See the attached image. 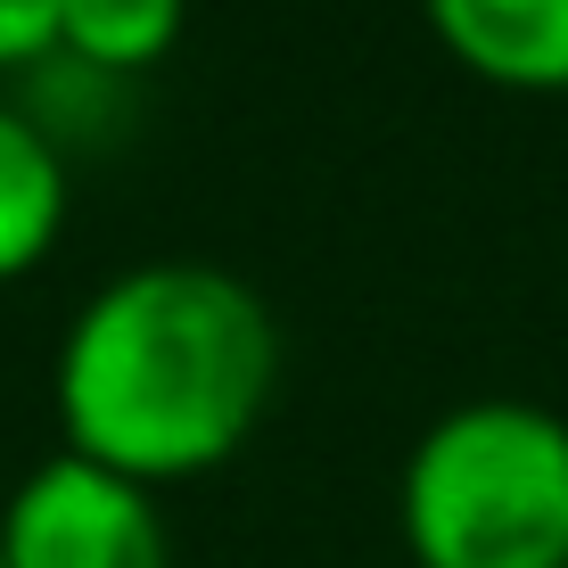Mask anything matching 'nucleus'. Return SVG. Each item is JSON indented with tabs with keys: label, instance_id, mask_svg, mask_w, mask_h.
Returning <instances> with one entry per match:
<instances>
[{
	"label": "nucleus",
	"instance_id": "obj_7",
	"mask_svg": "<svg viewBox=\"0 0 568 568\" xmlns=\"http://www.w3.org/2000/svg\"><path fill=\"white\" fill-rule=\"evenodd\" d=\"M58 17L67 0H0V74H33L58 58Z\"/></svg>",
	"mask_w": 568,
	"mask_h": 568
},
{
	"label": "nucleus",
	"instance_id": "obj_5",
	"mask_svg": "<svg viewBox=\"0 0 568 568\" xmlns=\"http://www.w3.org/2000/svg\"><path fill=\"white\" fill-rule=\"evenodd\" d=\"M67 141L33 108L0 100V288L26 281L67 231Z\"/></svg>",
	"mask_w": 568,
	"mask_h": 568
},
{
	"label": "nucleus",
	"instance_id": "obj_1",
	"mask_svg": "<svg viewBox=\"0 0 568 568\" xmlns=\"http://www.w3.org/2000/svg\"><path fill=\"white\" fill-rule=\"evenodd\" d=\"M281 329L256 281L156 256L100 281L50 355L58 445L132 486H190L223 469L272 413Z\"/></svg>",
	"mask_w": 568,
	"mask_h": 568
},
{
	"label": "nucleus",
	"instance_id": "obj_2",
	"mask_svg": "<svg viewBox=\"0 0 568 568\" xmlns=\"http://www.w3.org/2000/svg\"><path fill=\"white\" fill-rule=\"evenodd\" d=\"M396 536L413 568H568V420L527 396H469L404 454Z\"/></svg>",
	"mask_w": 568,
	"mask_h": 568
},
{
	"label": "nucleus",
	"instance_id": "obj_6",
	"mask_svg": "<svg viewBox=\"0 0 568 568\" xmlns=\"http://www.w3.org/2000/svg\"><path fill=\"white\" fill-rule=\"evenodd\" d=\"M190 33V0H67L58 17V58L83 67L91 83H132L165 67Z\"/></svg>",
	"mask_w": 568,
	"mask_h": 568
},
{
	"label": "nucleus",
	"instance_id": "obj_8",
	"mask_svg": "<svg viewBox=\"0 0 568 568\" xmlns=\"http://www.w3.org/2000/svg\"><path fill=\"white\" fill-rule=\"evenodd\" d=\"M0 568H9V560H0Z\"/></svg>",
	"mask_w": 568,
	"mask_h": 568
},
{
	"label": "nucleus",
	"instance_id": "obj_3",
	"mask_svg": "<svg viewBox=\"0 0 568 568\" xmlns=\"http://www.w3.org/2000/svg\"><path fill=\"white\" fill-rule=\"evenodd\" d=\"M0 560L9 568H173V536L149 486L58 445L0 503Z\"/></svg>",
	"mask_w": 568,
	"mask_h": 568
},
{
	"label": "nucleus",
	"instance_id": "obj_4",
	"mask_svg": "<svg viewBox=\"0 0 568 568\" xmlns=\"http://www.w3.org/2000/svg\"><path fill=\"white\" fill-rule=\"evenodd\" d=\"M437 50L495 91H568V0H420Z\"/></svg>",
	"mask_w": 568,
	"mask_h": 568
}]
</instances>
